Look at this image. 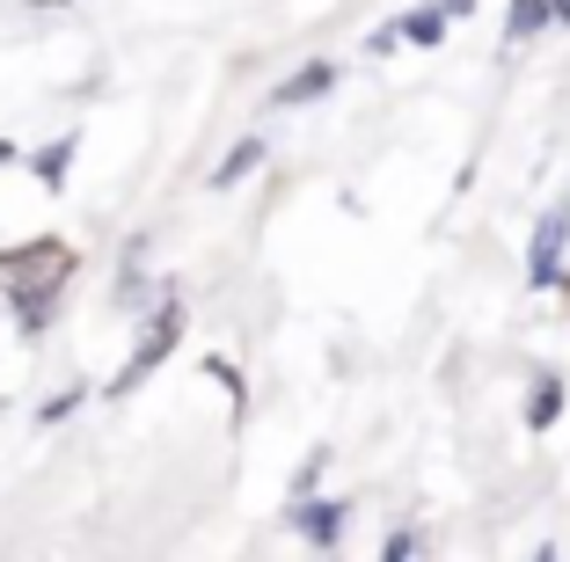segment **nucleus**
<instances>
[{
	"label": "nucleus",
	"mask_w": 570,
	"mask_h": 562,
	"mask_svg": "<svg viewBox=\"0 0 570 562\" xmlns=\"http://www.w3.org/2000/svg\"><path fill=\"white\" fill-rule=\"evenodd\" d=\"M67 278H73V248L67 241H22V248H0V299L16 307L22 329H45L51 307L67 299Z\"/></svg>",
	"instance_id": "nucleus-1"
},
{
	"label": "nucleus",
	"mask_w": 570,
	"mask_h": 562,
	"mask_svg": "<svg viewBox=\"0 0 570 562\" xmlns=\"http://www.w3.org/2000/svg\"><path fill=\"white\" fill-rule=\"evenodd\" d=\"M176 336H184V307H176V299H161V307L147 315V329H139V351L125 358V373H118V381H110V395H132V387L147 381L154 365H161L168 351H176Z\"/></svg>",
	"instance_id": "nucleus-2"
},
{
	"label": "nucleus",
	"mask_w": 570,
	"mask_h": 562,
	"mask_svg": "<svg viewBox=\"0 0 570 562\" xmlns=\"http://www.w3.org/2000/svg\"><path fill=\"white\" fill-rule=\"evenodd\" d=\"M563 248H570V213H549L527 241V285H563Z\"/></svg>",
	"instance_id": "nucleus-3"
},
{
	"label": "nucleus",
	"mask_w": 570,
	"mask_h": 562,
	"mask_svg": "<svg viewBox=\"0 0 570 562\" xmlns=\"http://www.w3.org/2000/svg\"><path fill=\"white\" fill-rule=\"evenodd\" d=\"M344 519H352V512H344L336 496H307L301 512H293V526H301L315 548H336V541H344Z\"/></svg>",
	"instance_id": "nucleus-4"
},
{
	"label": "nucleus",
	"mask_w": 570,
	"mask_h": 562,
	"mask_svg": "<svg viewBox=\"0 0 570 562\" xmlns=\"http://www.w3.org/2000/svg\"><path fill=\"white\" fill-rule=\"evenodd\" d=\"M330 88H336V67H330V59H315V67H301L271 102H278V110H293V102H315V96H330Z\"/></svg>",
	"instance_id": "nucleus-5"
},
{
	"label": "nucleus",
	"mask_w": 570,
	"mask_h": 562,
	"mask_svg": "<svg viewBox=\"0 0 570 562\" xmlns=\"http://www.w3.org/2000/svg\"><path fill=\"white\" fill-rule=\"evenodd\" d=\"M549 22H556L549 0H512V8H504V37H512V45H534Z\"/></svg>",
	"instance_id": "nucleus-6"
},
{
	"label": "nucleus",
	"mask_w": 570,
	"mask_h": 562,
	"mask_svg": "<svg viewBox=\"0 0 570 562\" xmlns=\"http://www.w3.org/2000/svg\"><path fill=\"white\" fill-rule=\"evenodd\" d=\"M67 161H73V132H67V139H51V147L30 161V176L45 183V190H59V183H67Z\"/></svg>",
	"instance_id": "nucleus-7"
},
{
	"label": "nucleus",
	"mask_w": 570,
	"mask_h": 562,
	"mask_svg": "<svg viewBox=\"0 0 570 562\" xmlns=\"http://www.w3.org/2000/svg\"><path fill=\"white\" fill-rule=\"evenodd\" d=\"M256 161H264V139H242L227 161L213 168V190H227V183H242V176H256Z\"/></svg>",
	"instance_id": "nucleus-8"
},
{
	"label": "nucleus",
	"mask_w": 570,
	"mask_h": 562,
	"mask_svg": "<svg viewBox=\"0 0 570 562\" xmlns=\"http://www.w3.org/2000/svg\"><path fill=\"white\" fill-rule=\"evenodd\" d=\"M556 416H563V387H556L549 373H541V381H534V402H527V424H534V431H549Z\"/></svg>",
	"instance_id": "nucleus-9"
},
{
	"label": "nucleus",
	"mask_w": 570,
	"mask_h": 562,
	"mask_svg": "<svg viewBox=\"0 0 570 562\" xmlns=\"http://www.w3.org/2000/svg\"><path fill=\"white\" fill-rule=\"evenodd\" d=\"M403 37L410 45H439V37H446V16H439V8H417V16H403Z\"/></svg>",
	"instance_id": "nucleus-10"
},
{
	"label": "nucleus",
	"mask_w": 570,
	"mask_h": 562,
	"mask_svg": "<svg viewBox=\"0 0 570 562\" xmlns=\"http://www.w3.org/2000/svg\"><path fill=\"white\" fill-rule=\"evenodd\" d=\"M439 16H475V0H432Z\"/></svg>",
	"instance_id": "nucleus-11"
},
{
	"label": "nucleus",
	"mask_w": 570,
	"mask_h": 562,
	"mask_svg": "<svg viewBox=\"0 0 570 562\" xmlns=\"http://www.w3.org/2000/svg\"><path fill=\"white\" fill-rule=\"evenodd\" d=\"M549 16H556V22H563V30H570V0H549Z\"/></svg>",
	"instance_id": "nucleus-12"
},
{
	"label": "nucleus",
	"mask_w": 570,
	"mask_h": 562,
	"mask_svg": "<svg viewBox=\"0 0 570 562\" xmlns=\"http://www.w3.org/2000/svg\"><path fill=\"white\" fill-rule=\"evenodd\" d=\"M0 161H16V147H8V139H0Z\"/></svg>",
	"instance_id": "nucleus-13"
},
{
	"label": "nucleus",
	"mask_w": 570,
	"mask_h": 562,
	"mask_svg": "<svg viewBox=\"0 0 570 562\" xmlns=\"http://www.w3.org/2000/svg\"><path fill=\"white\" fill-rule=\"evenodd\" d=\"M563 285H570V278H563Z\"/></svg>",
	"instance_id": "nucleus-14"
}]
</instances>
